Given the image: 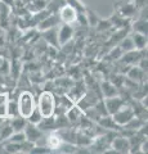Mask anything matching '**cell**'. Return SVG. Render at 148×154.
<instances>
[{"label":"cell","mask_w":148,"mask_h":154,"mask_svg":"<svg viewBox=\"0 0 148 154\" xmlns=\"http://www.w3.org/2000/svg\"><path fill=\"white\" fill-rule=\"evenodd\" d=\"M17 108H18V116H21L23 118H28L30 114L32 113L36 107H35V100H34V95L28 91H25L20 95L17 103Z\"/></svg>","instance_id":"cell-1"},{"label":"cell","mask_w":148,"mask_h":154,"mask_svg":"<svg viewBox=\"0 0 148 154\" xmlns=\"http://www.w3.org/2000/svg\"><path fill=\"white\" fill-rule=\"evenodd\" d=\"M37 109H39V112L41 113L43 117H52L55 110V99L53 94L49 93V91L43 93L39 98Z\"/></svg>","instance_id":"cell-2"},{"label":"cell","mask_w":148,"mask_h":154,"mask_svg":"<svg viewBox=\"0 0 148 154\" xmlns=\"http://www.w3.org/2000/svg\"><path fill=\"white\" fill-rule=\"evenodd\" d=\"M133 116H134L133 109L129 107H121L116 113H113V121L117 125H125L133 118Z\"/></svg>","instance_id":"cell-3"},{"label":"cell","mask_w":148,"mask_h":154,"mask_svg":"<svg viewBox=\"0 0 148 154\" xmlns=\"http://www.w3.org/2000/svg\"><path fill=\"white\" fill-rule=\"evenodd\" d=\"M61 19L65 23H70L75 22L77 19V13H76V9L71 5H66L61 9Z\"/></svg>","instance_id":"cell-4"},{"label":"cell","mask_w":148,"mask_h":154,"mask_svg":"<svg viewBox=\"0 0 148 154\" xmlns=\"http://www.w3.org/2000/svg\"><path fill=\"white\" fill-rule=\"evenodd\" d=\"M122 100L120 98H116V96H111V98H107L106 99V103H104V107H106L107 109V113H116L118 109H120L122 107Z\"/></svg>","instance_id":"cell-5"},{"label":"cell","mask_w":148,"mask_h":154,"mask_svg":"<svg viewBox=\"0 0 148 154\" xmlns=\"http://www.w3.org/2000/svg\"><path fill=\"white\" fill-rule=\"evenodd\" d=\"M25 128H26L25 136H26L27 140H30V141H37L41 137V131L37 127L32 126V123L31 125H26Z\"/></svg>","instance_id":"cell-6"},{"label":"cell","mask_w":148,"mask_h":154,"mask_svg":"<svg viewBox=\"0 0 148 154\" xmlns=\"http://www.w3.org/2000/svg\"><path fill=\"white\" fill-rule=\"evenodd\" d=\"M72 33H74V31H72V28H71L67 23L61 28V31H59V33L57 36H58V42L59 44H66V42H68L70 40H71V37H72Z\"/></svg>","instance_id":"cell-7"},{"label":"cell","mask_w":148,"mask_h":154,"mask_svg":"<svg viewBox=\"0 0 148 154\" xmlns=\"http://www.w3.org/2000/svg\"><path fill=\"white\" fill-rule=\"evenodd\" d=\"M113 148L116 149V152H128V149L130 148V143L124 137H117L113 141Z\"/></svg>","instance_id":"cell-8"},{"label":"cell","mask_w":148,"mask_h":154,"mask_svg":"<svg viewBox=\"0 0 148 154\" xmlns=\"http://www.w3.org/2000/svg\"><path fill=\"white\" fill-rule=\"evenodd\" d=\"M81 114H83V112H81V109L79 107H70V109L67 110V118L71 122L77 121L81 117Z\"/></svg>","instance_id":"cell-9"},{"label":"cell","mask_w":148,"mask_h":154,"mask_svg":"<svg viewBox=\"0 0 148 154\" xmlns=\"http://www.w3.org/2000/svg\"><path fill=\"white\" fill-rule=\"evenodd\" d=\"M102 89H103V94H104L106 98H111V96H116L117 95L116 88H115L112 84H109V82H104Z\"/></svg>","instance_id":"cell-10"},{"label":"cell","mask_w":148,"mask_h":154,"mask_svg":"<svg viewBox=\"0 0 148 154\" xmlns=\"http://www.w3.org/2000/svg\"><path fill=\"white\" fill-rule=\"evenodd\" d=\"M11 126L13 128V131H16V132L22 131V130L25 128V126H26L25 118H16V117H13V121H12Z\"/></svg>","instance_id":"cell-11"},{"label":"cell","mask_w":148,"mask_h":154,"mask_svg":"<svg viewBox=\"0 0 148 154\" xmlns=\"http://www.w3.org/2000/svg\"><path fill=\"white\" fill-rule=\"evenodd\" d=\"M133 41H134V45L138 48H144L146 46V36L143 33L137 32L134 36H133Z\"/></svg>","instance_id":"cell-12"},{"label":"cell","mask_w":148,"mask_h":154,"mask_svg":"<svg viewBox=\"0 0 148 154\" xmlns=\"http://www.w3.org/2000/svg\"><path fill=\"white\" fill-rule=\"evenodd\" d=\"M143 76H144V71L139 67H135V68H131L129 71V77L131 80H140Z\"/></svg>","instance_id":"cell-13"},{"label":"cell","mask_w":148,"mask_h":154,"mask_svg":"<svg viewBox=\"0 0 148 154\" xmlns=\"http://www.w3.org/2000/svg\"><path fill=\"white\" fill-rule=\"evenodd\" d=\"M62 144V139H59L57 135H50L49 139H48V146L52 149H57L59 148Z\"/></svg>","instance_id":"cell-14"},{"label":"cell","mask_w":148,"mask_h":154,"mask_svg":"<svg viewBox=\"0 0 148 154\" xmlns=\"http://www.w3.org/2000/svg\"><path fill=\"white\" fill-rule=\"evenodd\" d=\"M5 114L9 116V117H12V118H13V117H17V116H18L17 104H16V103H13V102L8 103L7 108H5Z\"/></svg>","instance_id":"cell-15"},{"label":"cell","mask_w":148,"mask_h":154,"mask_svg":"<svg viewBox=\"0 0 148 154\" xmlns=\"http://www.w3.org/2000/svg\"><path fill=\"white\" fill-rule=\"evenodd\" d=\"M135 48L134 45V41H133V38H125V40H122L121 42V45H120V49L122 51H131L133 49Z\"/></svg>","instance_id":"cell-16"},{"label":"cell","mask_w":148,"mask_h":154,"mask_svg":"<svg viewBox=\"0 0 148 154\" xmlns=\"http://www.w3.org/2000/svg\"><path fill=\"white\" fill-rule=\"evenodd\" d=\"M28 119H30V122H31L32 125H39V122L43 119V116H41V113L39 112V109L35 108L34 110H32V113L30 114Z\"/></svg>","instance_id":"cell-17"},{"label":"cell","mask_w":148,"mask_h":154,"mask_svg":"<svg viewBox=\"0 0 148 154\" xmlns=\"http://www.w3.org/2000/svg\"><path fill=\"white\" fill-rule=\"evenodd\" d=\"M137 59H139V54L138 53H135V51H128V54L124 57V62H126V63H134V60H137Z\"/></svg>","instance_id":"cell-18"},{"label":"cell","mask_w":148,"mask_h":154,"mask_svg":"<svg viewBox=\"0 0 148 154\" xmlns=\"http://www.w3.org/2000/svg\"><path fill=\"white\" fill-rule=\"evenodd\" d=\"M12 134H13V128H12V126H5V127H3V128H2V131H0V139H2V140L9 139Z\"/></svg>","instance_id":"cell-19"},{"label":"cell","mask_w":148,"mask_h":154,"mask_svg":"<svg viewBox=\"0 0 148 154\" xmlns=\"http://www.w3.org/2000/svg\"><path fill=\"white\" fill-rule=\"evenodd\" d=\"M11 143H22V141H25L26 140V136H25V134H22L21 131L20 132H17L16 135H11Z\"/></svg>","instance_id":"cell-20"},{"label":"cell","mask_w":148,"mask_h":154,"mask_svg":"<svg viewBox=\"0 0 148 154\" xmlns=\"http://www.w3.org/2000/svg\"><path fill=\"white\" fill-rule=\"evenodd\" d=\"M55 23H57V18L55 17H50V18H48L46 21L41 22V27L43 28H50L52 26H54Z\"/></svg>","instance_id":"cell-21"},{"label":"cell","mask_w":148,"mask_h":154,"mask_svg":"<svg viewBox=\"0 0 148 154\" xmlns=\"http://www.w3.org/2000/svg\"><path fill=\"white\" fill-rule=\"evenodd\" d=\"M101 125H102V126H104V127H107V128H111V127H115V126H116V123H115L113 118H111V117H107V118L102 119V121H101Z\"/></svg>","instance_id":"cell-22"},{"label":"cell","mask_w":148,"mask_h":154,"mask_svg":"<svg viewBox=\"0 0 148 154\" xmlns=\"http://www.w3.org/2000/svg\"><path fill=\"white\" fill-rule=\"evenodd\" d=\"M134 28L137 30V32L143 33V35H146V33H147V25H146V22H138L137 25L134 26Z\"/></svg>","instance_id":"cell-23"},{"label":"cell","mask_w":148,"mask_h":154,"mask_svg":"<svg viewBox=\"0 0 148 154\" xmlns=\"http://www.w3.org/2000/svg\"><path fill=\"white\" fill-rule=\"evenodd\" d=\"M46 38H48V40H49V41L52 42V44H53V40H54L55 44H58V41H57V40H58V36H57L55 31H53V30L49 31V32L46 33Z\"/></svg>","instance_id":"cell-24"},{"label":"cell","mask_w":148,"mask_h":154,"mask_svg":"<svg viewBox=\"0 0 148 154\" xmlns=\"http://www.w3.org/2000/svg\"><path fill=\"white\" fill-rule=\"evenodd\" d=\"M140 68L144 71V69H147V60L146 59H142V64H140Z\"/></svg>","instance_id":"cell-25"},{"label":"cell","mask_w":148,"mask_h":154,"mask_svg":"<svg viewBox=\"0 0 148 154\" xmlns=\"http://www.w3.org/2000/svg\"><path fill=\"white\" fill-rule=\"evenodd\" d=\"M142 152H143V153H146V152H147V141L142 144Z\"/></svg>","instance_id":"cell-26"},{"label":"cell","mask_w":148,"mask_h":154,"mask_svg":"<svg viewBox=\"0 0 148 154\" xmlns=\"http://www.w3.org/2000/svg\"><path fill=\"white\" fill-rule=\"evenodd\" d=\"M4 102V98H3V96H2V98H0V104H2Z\"/></svg>","instance_id":"cell-27"}]
</instances>
